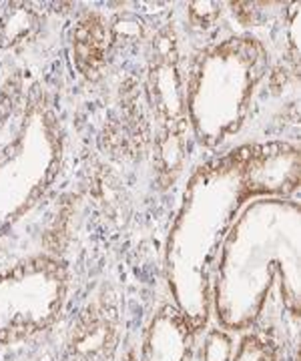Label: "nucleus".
I'll return each mask as SVG.
<instances>
[{
    "label": "nucleus",
    "mask_w": 301,
    "mask_h": 361,
    "mask_svg": "<svg viewBox=\"0 0 301 361\" xmlns=\"http://www.w3.org/2000/svg\"><path fill=\"white\" fill-rule=\"evenodd\" d=\"M49 267H30L0 279V341L37 331L56 310L59 283Z\"/></svg>",
    "instance_id": "nucleus-1"
},
{
    "label": "nucleus",
    "mask_w": 301,
    "mask_h": 361,
    "mask_svg": "<svg viewBox=\"0 0 301 361\" xmlns=\"http://www.w3.org/2000/svg\"><path fill=\"white\" fill-rule=\"evenodd\" d=\"M75 59L79 68L87 77H97L101 65L105 63L106 30L99 14H87L73 35Z\"/></svg>",
    "instance_id": "nucleus-2"
}]
</instances>
